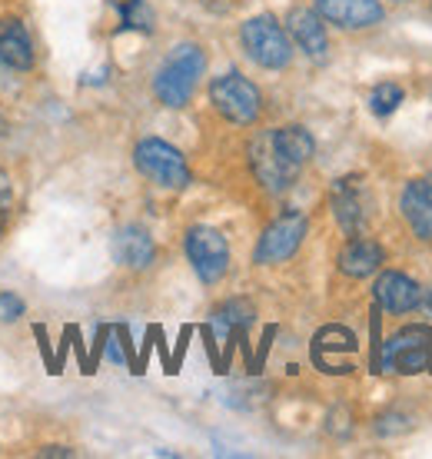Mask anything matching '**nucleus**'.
I'll list each match as a JSON object with an SVG mask.
<instances>
[{
    "label": "nucleus",
    "mask_w": 432,
    "mask_h": 459,
    "mask_svg": "<svg viewBox=\"0 0 432 459\" xmlns=\"http://www.w3.org/2000/svg\"><path fill=\"white\" fill-rule=\"evenodd\" d=\"M376 303L383 307L386 313H410L419 307V283L410 280L406 273H399V270H386V273L376 280Z\"/></svg>",
    "instance_id": "9b49d317"
},
{
    "label": "nucleus",
    "mask_w": 432,
    "mask_h": 459,
    "mask_svg": "<svg viewBox=\"0 0 432 459\" xmlns=\"http://www.w3.org/2000/svg\"><path fill=\"white\" fill-rule=\"evenodd\" d=\"M210 100H213V107L227 117L229 124H239V126L253 124L263 110V97L256 91V83L246 81L237 70L223 74V77H216L210 83Z\"/></svg>",
    "instance_id": "39448f33"
},
{
    "label": "nucleus",
    "mask_w": 432,
    "mask_h": 459,
    "mask_svg": "<svg viewBox=\"0 0 432 459\" xmlns=\"http://www.w3.org/2000/svg\"><path fill=\"white\" fill-rule=\"evenodd\" d=\"M0 67L30 70L34 67V44L21 21H0Z\"/></svg>",
    "instance_id": "2eb2a0df"
},
{
    "label": "nucleus",
    "mask_w": 432,
    "mask_h": 459,
    "mask_svg": "<svg viewBox=\"0 0 432 459\" xmlns=\"http://www.w3.org/2000/svg\"><path fill=\"white\" fill-rule=\"evenodd\" d=\"M399 104H402V87H396V83H389V81L373 87V93H369V110H373L379 120H386V117L396 114Z\"/></svg>",
    "instance_id": "aec40b11"
},
{
    "label": "nucleus",
    "mask_w": 432,
    "mask_h": 459,
    "mask_svg": "<svg viewBox=\"0 0 432 459\" xmlns=\"http://www.w3.org/2000/svg\"><path fill=\"white\" fill-rule=\"evenodd\" d=\"M120 21H124V30L153 34V11L147 0H120Z\"/></svg>",
    "instance_id": "6ab92c4d"
},
{
    "label": "nucleus",
    "mask_w": 432,
    "mask_h": 459,
    "mask_svg": "<svg viewBox=\"0 0 432 459\" xmlns=\"http://www.w3.org/2000/svg\"><path fill=\"white\" fill-rule=\"evenodd\" d=\"M313 150H316V143H313L307 126L293 124L263 130L250 140V167L266 190L280 194L299 177V170L313 157Z\"/></svg>",
    "instance_id": "f257e3e1"
},
{
    "label": "nucleus",
    "mask_w": 432,
    "mask_h": 459,
    "mask_svg": "<svg viewBox=\"0 0 432 459\" xmlns=\"http://www.w3.org/2000/svg\"><path fill=\"white\" fill-rule=\"evenodd\" d=\"M383 266V247L376 240H350L340 253V270L346 276H369Z\"/></svg>",
    "instance_id": "f3484780"
},
{
    "label": "nucleus",
    "mask_w": 432,
    "mask_h": 459,
    "mask_svg": "<svg viewBox=\"0 0 432 459\" xmlns=\"http://www.w3.org/2000/svg\"><path fill=\"white\" fill-rule=\"evenodd\" d=\"M186 256L203 283H216L229 266L227 237L213 227H194L186 233Z\"/></svg>",
    "instance_id": "6e6552de"
},
{
    "label": "nucleus",
    "mask_w": 432,
    "mask_h": 459,
    "mask_svg": "<svg viewBox=\"0 0 432 459\" xmlns=\"http://www.w3.org/2000/svg\"><path fill=\"white\" fill-rule=\"evenodd\" d=\"M23 316V299L17 293H0V323H13Z\"/></svg>",
    "instance_id": "412c9836"
},
{
    "label": "nucleus",
    "mask_w": 432,
    "mask_h": 459,
    "mask_svg": "<svg viewBox=\"0 0 432 459\" xmlns=\"http://www.w3.org/2000/svg\"><path fill=\"white\" fill-rule=\"evenodd\" d=\"M239 40H243V50L250 54L253 64H260L266 70H283L289 67L293 60V44H289V34H286L280 21L270 17V13H260V17H250L239 30Z\"/></svg>",
    "instance_id": "7ed1b4c3"
},
{
    "label": "nucleus",
    "mask_w": 432,
    "mask_h": 459,
    "mask_svg": "<svg viewBox=\"0 0 432 459\" xmlns=\"http://www.w3.org/2000/svg\"><path fill=\"white\" fill-rule=\"evenodd\" d=\"M253 323V307L246 299H227L223 307H216L203 333L213 336V343H229Z\"/></svg>",
    "instance_id": "dca6fc26"
},
{
    "label": "nucleus",
    "mask_w": 432,
    "mask_h": 459,
    "mask_svg": "<svg viewBox=\"0 0 432 459\" xmlns=\"http://www.w3.org/2000/svg\"><path fill=\"white\" fill-rule=\"evenodd\" d=\"M402 217L419 240H432V180H412L402 190Z\"/></svg>",
    "instance_id": "4468645a"
},
{
    "label": "nucleus",
    "mask_w": 432,
    "mask_h": 459,
    "mask_svg": "<svg viewBox=\"0 0 432 459\" xmlns=\"http://www.w3.org/2000/svg\"><path fill=\"white\" fill-rule=\"evenodd\" d=\"M134 163L147 180L167 186V190H183L190 184V167L183 160V153L160 137L140 140L134 150Z\"/></svg>",
    "instance_id": "20e7f679"
},
{
    "label": "nucleus",
    "mask_w": 432,
    "mask_h": 459,
    "mask_svg": "<svg viewBox=\"0 0 432 459\" xmlns=\"http://www.w3.org/2000/svg\"><path fill=\"white\" fill-rule=\"evenodd\" d=\"M11 204V180H7V173H0V207H7Z\"/></svg>",
    "instance_id": "5701e85b"
},
{
    "label": "nucleus",
    "mask_w": 432,
    "mask_h": 459,
    "mask_svg": "<svg viewBox=\"0 0 432 459\" xmlns=\"http://www.w3.org/2000/svg\"><path fill=\"white\" fill-rule=\"evenodd\" d=\"M330 353H356V336L346 326H323L313 340V363L323 367Z\"/></svg>",
    "instance_id": "a211bd4d"
},
{
    "label": "nucleus",
    "mask_w": 432,
    "mask_h": 459,
    "mask_svg": "<svg viewBox=\"0 0 432 459\" xmlns=\"http://www.w3.org/2000/svg\"><path fill=\"white\" fill-rule=\"evenodd\" d=\"M307 217L303 213H280V217L270 223V227L263 230L260 243H256V253H253V260L263 266H273V264H283L289 260L296 250H299V243L307 237Z\"/></svg>",
    "instance_id": "0eeeda50"
},
{
    "label": "nucleus",
    "mask_w": 432,
    "mask_h": 459,
    "mask_svg": "<svg viewBox=\"0 0 432 459\" xmlns=\"http://www.w3.org/2000/svg\"><path fill=\"white\" fill-rule=\"evenodd\" d=\"M34 336H37V343H40V350H44L47 369H50V373H60L57 359H54V356H50V346H47V330H44V326H34Z\"/></svg>",
    "instance_id": "4be33fe9"
},
{
    "label": "nucleus",
    "mask_w": 432,
    "mask_h": 459,
    "mask_svg": "<svg viewBox=\"0 0 432 459\" xmlns=\"http://www.w3.org/2000/svg\"><path fill=\"white\" fill-rule=\"evenodd\" d=\"M286 27H289V34L293 40L299 44V50L313 60H323L326 57V50H330V40H326V27L319 23V13L316 11H307V7H296L289 17H286Z\"/></svg>",
    "instance_id": "f8f14e48"
},
{
    "label": "nucleus",
    "mask_w": 432,
    "mask_h": 459,
    "mask_svg": "<svg viewBox=\"0 0 432 459\" xmlns=\"http://www.w3.org/2000/svg\"><path fill=\"white\" fill-rule=\"evenodd\" d=\"M114 256L130 270H147L157 256V247H153V237L147 230L130 223V227H120L114 237Z\"/></svg>",
    "instance_id": "ddd939ff"
},
{
    "label": "nucleus",
    "mask_w": 432,
    "mask_h": 459,
    "mask_svg": "<svg viewBox=\"0 0 432 459\" xmlns=\"http://www.w3.org/2000/svg\"><path fill=\"white\" fill-rule=\"evenodd\" d=\"M206 70V54L196 44H180L170 50V57L163 60V67L153 77V93L160 97V104L167 107H183L190 104L196 83Z\"/></svg>",
    "instance_id": "f03ea898"
},
{
    "label": "nucleus",
    "mask_w": 432,
    "mask_h": 459,
    "mask_svg": "<svg viewBox=\"0 0 432 459\" xmlns=\"http://www.w3.org/2000/svg\"><path fill=\"white\" fill-rule=\"evenodd\" d=\"M379 369L396 373H422L432 369V330L429 326H402L396 336H389L379 356Z\"/></svg>",
    "instance_id": "423d86ee"
},
{
    "label": "nucleus",
    "mask_w": 432,
    "mask_h": 459,
    "mask_svg": "<svg viewBox=\"0 0 432 459\" xmlns=\"http://www.w3.org/2000/svg\"><path fill=\"white\" fill-rule=\"evenodd\" d=\"M333 217L346 237H359L366 227V200L359 177H342L333 184Z\"/></svg>",
    "instance_id": "9d476101"
},
{
    "label": "nucleus",
    "mask_w": 432,
    "mask_h": 459,
    "mask_svg": "<svg viewBox=\"0 0 432 459\" xmlns=\"http://www.w3.org/2000/svg\"><path fill=\"white\" fill-rule=\"evenodd\" d=\"M319 21H330L342 30H363L383 21V4L379 0H316Z\"/></svg>",
    "instance_id": "1a4fd4ad"
}]
</instances>
